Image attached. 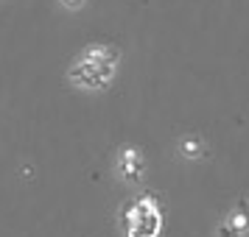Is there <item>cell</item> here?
Masks as SVG:
<instances>
[{
    "mask_svg": "<svg viewBox=\"0 0 249 237\" xmlns=\"http://www.w3.org/2000/svg\"><path fill=\"white\" fill-rule=\"evenodd\" d=\"M121 73V50L109 42H92L81 47L68 67V84L79 92L109 90Z\"/></svg>",
    "mask_w": 249,
    "mask_h": 237,
    "instance_id": "1",
    "label": "cell"
},
{
    "mask_svg": "<svg viewBox=\"0 0 249 237\" xmlns=\"http://www.w3.org/2000/svg\"><path fill=\"white\" fill-rule=\"evenodd\" d=\"M118 226H121L124 237H160L162 226H165L160 195L151 190L132 195L118 212Z\"/></svg>",
    "mask_w": 249,
    "mask_h": 237,
    "instance_id": "2",
    "label": "cell"
},
{
    "mask_svg": "<svg viewBox=\"0 0 249 237\" xmlns=\"http://www.w3.org/2000/svg\"><path fill=\"white\" fill-rule=\"evenodd\" d=\"M115 176L118 181H124V184H140V181L146 179V154H143V148L140 145H132V142H124V145L118 148V154H115Z\"/></svg>",
    "mask_w": 249,
    "mask_h": 237,
    "instance_id": "3",
    "label": "cell"
},
{
    "mask_svg": "<svg viewBox=\"0 0 249 237\" xmlns=\"http://www.w3.org/2000/svg\"><path fill=\"white\" fill-rule=\"evenodd\" d=\"M215 237H249V198H241L227 209Z\"/></svg>",
    "mask_w": 249,
    "mask_h": 237,
    "instance_id": "4",
    "label": "cell"
},
{
    "mask_svg": "<svg viewBox=\"0 0 249 237\" xmlns=\"http://www.w3.org/2000/svg\"><path fill=\"white\" fill-rule=\"evenodd\" d=\"M177 151H179L182 159H188V162H199V159H207L210 154V148L204 142L199 134H185L179 137V142H177Z\"/></svg>",
    "mask_w": 249,
    "mask_h": 237,
    "instance_id": "5",
    "label": "cell"
},
{
    "mask_svg": "<svg viewBox=\"0 0 249 237\" xmlns=\"http://www.w3.org/2000/svg\"><path fill=\"white\" fill-rule=\"evenodd\" d=\"M59 6H62L65 12H81V9L87 6V0H59Z\"/></svg>",
    "mask_w": 249,
    "mask_h": 237,
    "instance_id": "6",
    "label": "cell"
}]
</instances>
